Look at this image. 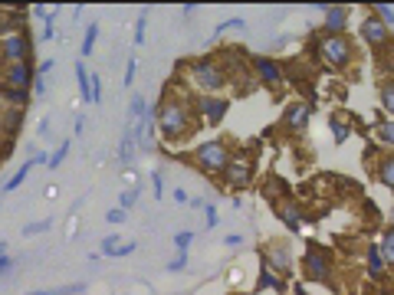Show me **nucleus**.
I'll return each mask as SVG.
<instances>
[{
	"instance_id": "obj_22",
	"label": "nucleus",
	"mask_w": 394,
	"mask_h": 295,
	"mask_svg": "<svg viewBox=\"0 0 394 295\" xmlns=\"http://www.w3.org/2000/svg\"><path fill=\"white\" fill-rule=\"evenodd\" d=\"M30 95H33V92H20V89H4V85H0V102H4L7 109L23 112L26 105H30Z\"/></svg>"
},
{
	"instance_id": "obj_35",
	"label": "nucleus",
	"mask_w": 394,
	"mask_h": 295,
	"mask_svg": "<svg viewBox=\"0 0 394 295\" xmlns=\"http://www.w3.org/2000/svg\"><path fill=\"white\" fill-rule=\"evenodd\" d=\"M119 233H112V236H105L102 240V256H112V259H115V253H119Z\"/></svg>"
},
{
	"instance_id": "obj_36",
	"label": "nucleus",
	"mask_w": 394,
	"mask_h": 295,
	"mask_svg": "<svg viewBox=\"0 0 394 295\" xmlns=\"http://www.w3.org/2000/svg\"><path fill=\"white\" fill-rule=\"evenodd\" d=\"M135 76H138V56H132V59H129V66H125V76H122V85L129 89V85L135 82Z\"/></svg>"
},
{
	"instance_id": "obj_51",
	"label": "nucleus",
	"mask_w": 394,
	"mask_h": 295,
	"mask_svg": "<svg viewBox=\"0 0 394 295\" xmlns=\"http://www.w3.org/2000/svg\"><path fill=\"white\" fill-rule=\"evenodd\" d=\"M56 194H60V187H56V184H50V187H46V200H53Z\"/></svg>"
},
{
	"instance_id": "obj_9",
	"label": "nucleus",
	"mask_w": 394,
	"mask_h": 295,
	"mask_svg": "<svg viewBox=\"0 0 394 295\" xmlns=\"http://www.w3.org/2000/svg\"><path fill=\"white\" fill-rule=\"evenodd\" d=\"M358 36H361V43H365L368 50H375V53H381V50H388V46H391V26L381 23L371 10L365 14V20L358 23Z\"/></svg>"
},
{
	"instance_id": "obj_6",
	"label": "nucleus",
	"mask_w": 394,
	"mask_h": 295,
	"mask_svg": "<svg viewBox=\"0 0 394 295\" xmlns=\"http://www.w3.org/2000/svg\"><path fill=\"white\" fill-rule=\"evenodd\" d=\"M302 276L309 282H332V276H335L332 250L319 243H306V250H302Z\"/></svg>"
},
{
	"instance_id": "obj_53",
	"label": "nucleus",
	"mask_w": 394,
	"mask_h": 295,
	"mask_svg": "<svg viewBox=\"0 0 394 295\" xmlns=\"http://www.w3.org/2000/svg\"><path fill=\"white\" fill-rule=\"evenodd\" d=\"M388 227L394 230V203H391V213H388Z\"/></svg>"
},
{
	"instance_id": "obj_45",
	"label": "nucleus",
	"mask_w": 394,
	"mask_h": 295,
	"mask_svg": "<svg viewBox=\"0 0 394 295\" xmlns=\"http://www.w3.org/2000/svg\"><path fill=\"white\" fill-rule=\"evenodd\" d=\"M138 250V243H122L119 246V253H115V259H122V256H132Z\"/></svg>"
},
{
	"instance_id": "obj_2",
	"label": "nucleus",
	"mask_w": 394,
	"mask_h": 295,
	"mask_svg": "<svg viewBox=\"0 0 394 295\" xmlns=\"http://www.w3.org/2000/svg\"><path fill=\"white\" fill-rule=\"evenodd\" d=\"M184 79H188L191 89H197L201 95H220L227 85H230V76L217 56H194L181 66Z\"/></svg>"
},
{
	"instance_id": "obj_14",
	"label": "nucleus",
	"mask_w": 394,
	"mask_h": 295,
	"mask_svg": "<svg viewBox=\"0 0 394 295\" xmlns=\"http://www.w3.org/2000/svg\"><path fill=\"white\" fill-rule=\"evenodd\" d=\"M322 33L326 36H345L348 30V20H351V7L345 4H332V7H322Z\"/></svg>"
},
{
	"instance_id": "obj_18",
	"label": "nucleus",
	"mask_w": 394,
	"mask_h": 295,
	"mask_svg": "<svg viewBox=\"0 0 394 295\" xmlns=\"http://www.w3.org/2000/svg\"><path fill=\"white\" fill-rule=\"evenodd\" d=\"M371 174H375V181H378L381 187L394 191V151H391V154H381V158L375 161V168H371Z\"/></svg>"
},
{
	"instance_id": "obj_5",
	"label": "nucleus",
	"mask_w": 394,
	"mask_h": 295,
	"mask_svg": "<svg viewBox=\"0 0 394 295\" xmlns=\"http://www.w3.org/2000/svg\"><path fill=\"white\" fill-rule=\"evenodd\" d=\"M191 158H194V164L204 174H223L227 171V164L233 161V148L230 141H223V138H211V141H201L191 151Z\"/></svg>"
},
{
	"instance_id": "obj_28",
	"label": "nucleus",
	"mask_w": 394,
	"mask_h": 295,
	"mask_svg": "<svg viewBox=\"0 0 394 295\" xmlns=\"http://www.w3.org/2000/svg\"><path fill=\"white\" fill-rule=\"evenodd\" d=\"M378 250H381V256H385L388 266H394V230H381V243H378Z\"/></svg>"
},
{
	"instance_id": "obj_52",
	"label": "nucleus",
	"mask_w": 394,
	"mask_h": 295,
	"mask_svg": "<svg viewBox=\"0 0 394 295\" xmlns=\"http://www.w3.org/2000/svg\"><path fill=\"white\" fill-rule=\"evenodd\" d=\"M26 295H53L50 289H33V292H26Z\"/></svg>"
},
{
	"instance_id": "obj_44",
	"label": "nucleus",
	"mask_w": 394,
	"mask_h": 295,
	"mask_svg": "<svg viewBox=\"0 0 394 295\" xmlns=\"http://www.w3.org/2000/svg\"><path fill=\"white\" fill-rule=\"evenodd\" d=\"M33 95H40V99L46 95V76H36L33 79Z\"/></svg>"
},
{
	"instance_id": "obj_11",
	"label": "nucleus",
	"mask_w": 394,
	"mask_h": 295,
	"mask_svg": "<svg viewBox=\"0 0 394 295\" xmlns=\"http://www.w3.org/2000/svg\"><path fill=\"white\" fill-rule=\"evenodd\" d=\"M36 66L33 63H17V66H0V85L4 89H20V92H33Z\"/></svg>"
},
{
	"instance_id": "obj_8",
	"label": "nucleus",
	"mask_w": 394,
	"mask_h": 295,
	"mask_svg": "<svg viewBox=\"0 0 394 295\" xmlns=\"http://www.w3.org/2000/svg\"><path fill=\"white\" fill-rule=\"evenodd\" d=\"M253 174H257V168H253V158H247L243 151H233V161L227 164V171H223V187H230V191H247L250 184H253Z\"/></svg>"
},
{
	"instance_id": "obj_32",
	"label": "nucleus",
	"mask_w": 394,
	"mask_h": 295,
	"mask_svg": "<svg viewBox=\"0 0 394 295\" xmlns=\"http://www.w3.org/2000/svg\"><path fill=\"white\" fill-rule=\"evenodd\" d=\"M201 210H204V227L207 230H214L217 223H220V213H217L214 203H201Z\"/></svg>"
},
{
	"instance_id": "obj_13",
	"label": "nucleus",
	"mask_w": 394,
	"mask_h": 295,
	"mask_svg": "<svg viewBox=\"0 0 394 295\" xmlns=\"http://www.w3.org/2000/svg\"><path fill=\"white\" fill-rule=\"evenodd\" d=\"M194 109L207 125H220L223 118H227V112H230V99L227 95H197Z\"/></svg>"
},
{
	"instance_id": "obj_21",
	"label": "nucleus",
	"mask_w": 394,
	"mask_h": 295,
	"mask_svg": "<svg viewBox=\"0 0 394 295\" xmlns=\"http://www.w3.org/2000/svg\"><path fill=\"white\" fill-rule=\"evenodd\" d=\"M135 151H138L135 132H132V125H129V128H125V135H122V144H119V164H122V168H129L132 161H135Z\"/></svg>"
},
{
	"instance_id": "obj_50",
	"label": "nucleus",
	"mask_w": 394,
	"mask_h": 295,
	"mask_svg": "<svg viewBox=\"0 0 394 295\" xmlns=\"http://www.w3.org/2000/svg\"><path fill=\"white\" fill-rule=\"evenodd\" d=\"M50 135V118H43V122H40V138H46Z\"/></svg>"
},
{
	"instance_id": "obj_17",
	"label": "nucleus",
	"mask_w": 394,
	"mask_h": 295,
	"mask_svg": "<svg viewBox=\"0 0 394 295\" xmlns=\"http://www.w3.org/2000/svg\"><path fill=\"white\" fill-rule=\"evenodd\" d=\"M365 269H368V282H371V286H385V282H388L391 266L385 262V256H381V250H378V246H368V253H365Z\"/></svg>"
},
{
	"instance_id": "obj_43",
	"label": "nucleus",
	"mask_w": 394,
	"mask_h": 295,
	"mask_svg": "<svg viewBox=\"0 0 394 295\" xmlns=\"http://www.w3.org/2000/svg\"><path fill=\"white\" fill-rule=\"evenodd\" d=\"M10 135V122H7V109L0 105V138H7Z\"/></svg>"
},
{
	"instance_id": "obj_34",
	"label": "nucleus",
	"mask_w": 394,
	"mask_h": 295,
	"mask_svg": "<svg viewBox=\"0 0 394 295\" xmlns=\"http://www.w3.org/2000/svg\"><path fill=\"white\" fill-rule=\"evenodd\" d=\"M145 23H148V10H142V14H138V20H135V50L145 43Z\"/></svg>"
},
{
	"instance_id": "obj_15",
	"label": "nucleus",
	"mask_w": 394,
	"mask_h": 295,
	"mask_svg": "<svg viewBox=\"0 0 394 295\" xmlns=\"http://www.w3.org/2000/svg\"><path fill=\"white\" fill-rule=\"evenodd\" d=\"M273 213H276V220L289 230V233H302L306 213H302V207L296 200H273Z\"/></svg>"
},
{
	"instance_id": "obj_3",
	"label": "nucleus",
	"mask_w": 394,
	"mask_h": 295,
	"mask_svg": "<svg viewBox=\"0 0 394 295\" xmlns=\"http://www.w3.org/2000/svg\"><path fill=\"white\" fill-rule=\"evenodd\" d=\"M309 46H312V53H316L319 63H322L326 69H332V73H342V69H348L351 63H355V43H351L348 36L319 33V36L309 40Z\"/></svg>"
},
{
	"instance_id": "obj_42",
	"label": "nucleus",
	"mask_w": 394,
	"mask_h": 295,
	"mask_svg": "<svg viewBox=\"0 0 394 295\" xmlns=\"http://www.w3.org/2000/svg\"><path fill=\"white\" fill-rule=\"evenodd\" d=\"M365 295H394V286H388V282H385V286H368V289H365Z\"/></svg>"
},
{
	"instance_id": "obj_25",
	"label": "nucleus",
	"mask_w": 394,
	"mask_h": 295,
	"mask_svg": "<svg viewBox=\"0 0 394 295\" xmlns=\"http://www.w3.org/2000/svg\"><path fill=\"white\" fill-rule=\"evenodd\" d=\"M257 289H276V292H279V289H283V279L276 276L273 269H270V266H263V262H260V276H257Z\"/></svg>"
},
{
	"instance_id": "obj_40",
	"label": "nucleus",
	"mask_w": 394,
	"mask_h": 295,
	"mask_svg": "<svg viewBox=\"0 0 394 295\" xmlns=\"http://www.w3.org/2000/svg\"><path fill=\"white\" fill-rule=\"evenodd\" d=\"M151 191H154V197L161 200V194H164V177H161V171H151Z\"/></svg>"
},
{
	"instance_id": "obj_1",
	"label": "nucleus",
	"mask_w": 394,
	"mask_h": 295,
	"mask_svg": "<svg viewBox=\"0 0 394 295\" xmlns=\"http://www.w3.org/2000/svg\"><path fill=\"white\" fill-rule=\"evenodd\" d=\"M194 99L178 89H164L161 102L154 105V122H158V135L164 141H184L194 132Z\"/></svg>"
},
{
	"instance_id": "obj_7",
	"label": "nucleus",
	"mask_w": 394,
	"mask_h": 295,
	"mask_svg": "<svg viewBox=\"0 0 394 295\" xmlns=\"http://www.w3.org/2000/svg\"><path fill=\"white\" fill-rule=\"evenodd\" d=\"M250 73H253L257 85H266L270 92H279L286 85V66L276 63L273 56H263V53H253V56H250Z\"/></svg>"
},
{
	"instance_id": "obj_10",
	"label": "nucleus",
	"mask_w": 394,
	"mask_h": 295,
	"mask_svg": "<svg viewBox=\"0 0 394 295\" xmlns=\"http://www.w3.org/2000/svg\"><path fill=\"white\" fill-rule=\"evenodd\" d=\"M263 266H270V269L276 272L279 279L292 276V269H296V256H292V250L283 243V240H273V243H266L263 250Z\"/></svg>"
},
{
	"instance_id": "obj_19",
	"label": "nucleus",
	"mask_w": 394,
	"mask_h": 295,
	"mask_svg": "<svg viewBox=\"0 0 394 295\" xmlns=\"http://www.w3.org/2000/svg\"><path fill=\"white\" fill-rule=\"evenodd\" d=\"M46 161H50V158H46V154L40 151V154H33V158L26 161V164H20V168H17V174L10 177L7 184H4V194H14V191H17V187H20V184H23V181H26V174H30V171L36 168V164H46Z\"/></svg>"
},
{
	"instance_id": "obj_16",
	"label": "nucleus",
	"mask_w": 394,
	"mask_h": 295,
	"mask_svg": "<svg viewBox=\"0 0 394 295\" xmlns=\"http://www.w3.org/2000/svg\"><path fill=\"white\" fill-rule=\"evenodd\" d=\"M132 132H135V144H138V151H151V148H154V135H158V122H154V109H148L145 115L138 118L135 125H132Z\"/></svg>"
},
{
	"instance_id": "obj_23",
	"label": "nucleus",
	"mask_w": 394,
	"mask_h": 295,
	"mask_svg": "<svg viewBox=\"0 0 394 295\" xmlns=\"http://www.w3.org/2000/svg\"><path fill=\"white\" fill-rule=\"evenodd\" d=\"M76 85H79V99L92 105V82H89V69L82 59L76 63Z\"/></svg>"
},
{
	"instance_id": "obj_33",
	"label": "nucleus",
	"mask_w": 394,
	"mask_h": 295,
	"mask_svg": "<svg viewBox=\"0 0 394 295\" xmlns=\"http://www.w3.org/2000/svg\"><path fill=\"white\" fill-rule=\"evenodd\" d=\"M138 197H142V187H129V191L119 197V207H122V210H129V207H135V203H138Z\"/></svg>"
},
{
	"instance_id": "obj_47",
	"label": "nucleus",
	"mask_w": 394,
	"mask_h": 295,
	"mask_svg": "<svg viewBox=\"0 0 394 295\" xmlns=\"http://www.w3.org/2000/svg\"><path fill=\"white\" fill-rule=\"evenodd\" d=\"M14 269V256H0V276Z\"/></svg>"
},
{
	"instance_id": "obj_39",
	"label": "nucleus",
	"mask_w": 394,
	"mask_h": 295,
	"mask_svg": "<svg viewBox=\"0 0 394 295\" xmlns=\"http://www.w3.org/2000/svg\"><path fill=\"white\" fill-rule=\"evenodd\" d=\"M89 82H92V105H99L102 102V79L95 76V73H89Z\"/></svg>"
},
{
	"instance_id": "obj_30",
	"label": "nucleus",
	"mask_w": 394,
	"mask_h": 295,
	"mask_svg": "<svg viewBox=\"0 0 394 295\" xmlns=\"http://www.w3.org/2000/svg\"><path fill=\"white\" fill-rule=\"evenodd\" d=\"M194 240H197V233H194V230H181V233H174V240H171V243H174V250H178V253H188Z\"/></svg>"
},
{
	"instance_id": "obj_20",
	"label": "nucleus",
	"mask_w": 394,
	"mask_h": 295,
	"mask_svg": "<svg viewBox=\"0 0 394 295\" xmlns=\"http://www.w3.org/2000/svg\"><path fill=\"white\" fill-rule=\"evenodd\" d=\"M378 105H381V112L388 118H394V76L378 82Z\"/></svg>"
},
{
	"instance_id": "obj_37",
	"label": "nucleus",
	"mask_w": 394,
	"mask_h": 295,
	"mask_svg": "<svg viewBox=\"0 0 394 295\" xmlns=\"http://www.w3.org/2000/svg\"><path fill=\"white\" fill-rule=\"evenodd\" d=\"M53 227V220H40V223H26L23 227V236H36V233H46Z\"/></svg>"
},
{
	"instance_id": "obj_4",
	"label": "nucleus",
	"mask_w": 394,
	"mask_h": 295,
	"mask_svg": "<svg viewBox=\"0 0 394 295\" xmlns=\"http://www.w3.org/2000/svg\"><path fill=\"white\" fill-rule=\"evenodd\" d=\"M0 63L4 66L33 63V40L26 26H0Z\"/></svg>"
},
{
	"instance_id": "obj_46",
	"label": "nucleus",
	"mask_w": 394,
	"mask_h": 295,
	"mask_svg": "<svg viewBox=\"0 0 394 295\" xmlns=\"http://www.w3.org/2000/svg\"><path fill=\"white\" fill-rule=\"evenodd\" d=\"M171 197H174V203H191L188 191H181V187H174V191H171Z\"/></svg>"
},
{
	"instance_id": "obj_24",
	"label": "nucleus",
	"mask_w": 394,
	"mask_h": 295,
	"mask_svg": "<svg viewBox=\"0 0 394 295\" xmlns=\"http://www.w3.org/2000/svg\"><path fill=\"white\" fill-rule=\"evenodd\" d=\"M375 141L381 148H394V118H381L375 125Z\"/></svg>"
},
{
	"instance_id": "obj_41",
	"label": "nucleus",
	"mask_w": 394,
	"mask_h": 295,
	"mask_svg": "<svg viewBox=\"0 0 394 295\" xmlns=\"http://www.w3.org/2000/svg\"><path fill=\"white\" fill-rule=\"evenodd\" d=\"M125 217H129V210H122V207H112L109 213H105V220H109V223H125Z\"/></svg>"
},
{
	"instance_id": "obj_26",
	"label": "nucleus",
	"mask_w": 394,
	"mask_h": 295,
	"mask_svg": "<svg viewBox=\"0 0 394 295\" xmlns=\"http://www.w3.org/2000/svg\"><path fill=\"white\" fill-rule=\"evenodd\" d=\"M329 128H332V138H335V144H345V141H348L351 128H348V122H345L342 115H329Z\"/></svg>"
},
{
	"instance_id": "obj_48",
	"label": "nucleus",
	"mask_w": 394,
	"mask_h": 295,
	"mask_svg": "<svg viewBox=\"0 0 394 295\" xmlns=\"http://www.w3.org/2000/svg\"><path fill=\"white\" fill-rule=\"evenodd\" d=\"M53 69V59H43V63H40V66H36V76H46V73H50Z\"/></svg>"
},
{
	"instance_id": "obj_12",
	"label": "nucleus",
	"mask_w": 394,
	"mask_h": 295,
	"mask_svg": "<svg viewBox=\"0 0 394 295\" xmlns=\"http://www.w3.org/2000/svg\"><path fill=\"white\" fill-rule=\"evenodd\" d=\"M309 118H312V102H306V99H292L289 105L283 109V132L286 135H302L309 128Z\"/></svg>"
},
{
	"instance_id": "obj_29",
	"label": "nucleus",
	"mask_w": 394,
	"mask_h": 295,
	"mask_svg": "<svg viewBox=\"0 0 394 295\" xmlns=\"http://www.w3.org/2000/svg\"><path fill=\"white\" fill-rule=\"evenodd\" d=\"M148 112V105H145V95H132V102H129V125H135L138 118Z\"/></svg>"
},
{
	"instance_id": "obj_27",
	"label": "nucleus",
	"mask_w": 394,
	"mask_h": 295,
	"mask_svg": "<svg viewBox=\"0 0 394 295\" xmlns=\"http://www.w3.org/2000/svg\"><path fill=\"white\" fill-rule=\"evenodd\" d=\"M95 40H99V23H89L86 33H82V46H79V59H89L95 50Z\"/></svg>"
},
{
	"instance_id": "obj_54",
	"label": "nucleus",
	"mask_w": 394,
	"mask_h": 295,
	"mask_svg": "<svg viewBox=\"0 0 394 295\" xmlns=\"http://www.w3.org/2000/svg\"><path fill=\"white\" fill-rule=\"evenodd\" d=\"M0 256H7V240H0Z\"/></svg>"
},
{
	"instance_id": "obj_31",
	"label": "nucleus",
	"mask_w": 394,
	"mask_h": 295,
	"mask_svg": "<svg viewBox=\"0 0 394 295\" xmlns=\"http://www.w3.org/2000/svg\"><path fill=\"white\" fill-rule=\"evenodd\" d=\"M66 154H69V138L60 144V148H56V151L50 154V161H46V168H53V171H56V168L63 164V161H66Z\"/></svg>"
},
{
	"instance_id": "obj_38",
	"label": "nucleus",
	"mask_w": 394,
	"mask_h": 295,
	"mask_svg": "<svg viewBox=\"0 0 394 295\" xmlns=\"http://www.w3.org/2000/svg\"><path fill=\"white\" fill-rule=\"evenodd\" d=\"M188 259H191L188 253H178L171 262H168V272H184V269H188Z\"/></svg>"
},
{
	"instance_id": "obj_49",
	"label": "nucleus",
	"mask_w": 394,
	"mask_h": 295,
	"mask_svg": "<svg viewBox=\"0 0 394 295\" xmlns=\"http://www.w3.org/2000/svg\"><path fill=\"white\" fill-rule=\"evenodd\" d=\"M223 243H227V246H240V243H243V236H240V233H230V236H223Z\"/></svg>"
}]
</instances>
